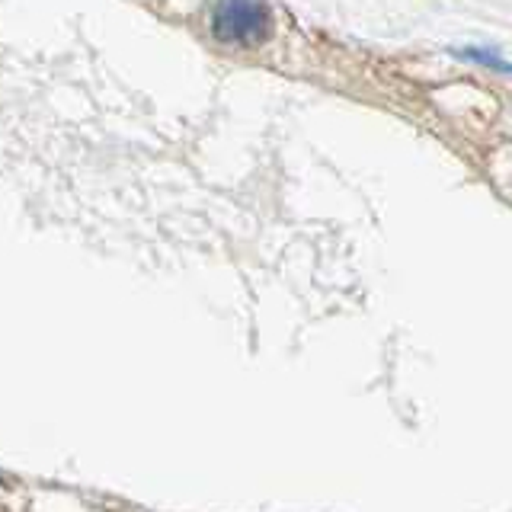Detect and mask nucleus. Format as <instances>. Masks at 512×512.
Here are the masks:
<instances>
[{"label":"nucleus","mask_w":512,"mask_h":512,"mask_svg":"<svg viewBox=\"0 0 512 512\" xmlns=\"http://www.w3.org/2000/svg\"><path fill=\"white\" fill-rule=\"evenodd\" d=\"M208 26L221 45H253L269 36L272 10L269 4H253V0H224L212 7Z\"/></svg>","instance_id":"nucleus-1"},{"label":"nucleus","mask_w":512,"mask_h":512,"mask_svg":"<svg viewBox=\"0 0 512 512\" xmlns=\"http://www.w3.org/2000/svg\"><path fill=\"white\" fill-rule=\"evenodd\" d=\"M448 55L461 58V61H474V64H484V68H493L500 74H509V61L503 55H496L493 48H477V45H464V48H448Z\"/></svg>","instance_id":"nucleus-2"}]
</instances>
